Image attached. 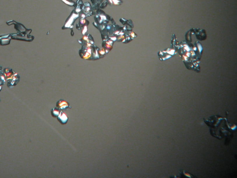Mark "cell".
Returning a JSON list of instances; mask_svg holds the SVG:
<instances>
[{
    "label": "cell",
    "instance_id": "6da1fadb",
    "mask_svg": "<svg viewBox=\"0 0 237 178\" xmlns=\"http://www.w3.org/2000/svg\"><path fill=\"white\" fill-rule=\"evenodd\" d=\"M57 108L62 109L71 108V107L69 106V104L67 103L64 100H60L57 102Z\"/></svg>",
    "mask_w": 237,
    "mask_h": 178
},
{
    "label": "cell",
    "instance_id": "3957f363",
    "mask_svg": "<svg viewBox=\"0 0 237 178\" xmlns=\"http://www.w3.org/2000/svg\"><path fill=\"white\" fill-rule=\"evenodd\" d=\"M60 112V111L57 108L53 109H52V112H51L52 116L53 117H57V116H58Z\"/></svg>",
    "mask_w": 237,
    "mask_h": 178
},
{
    "label": "cell",
    "instance_id": "7a4b0ae2",
    "mask_svg": "<svg viewBox=\"0 0 237 178\" xmlns=\"http://www.w3.org/2000/svg\"><path fill=\"white\" fill-rule=\"evenodd\" d=\"M57 120L61 124H64L66 123L68 119L65 114L63 113V112L60 111L59 116H57Z\"/></svg>",
    "mask_w": 237,
    "mask_h": 178
}]
</instances>
